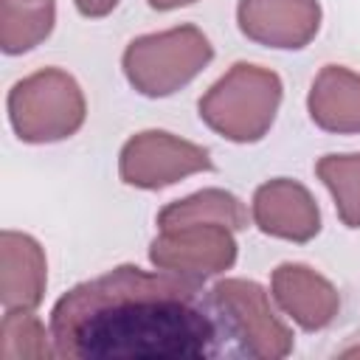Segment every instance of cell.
I'll use <instances>...</instances> for the list:
<instances>
[{"instance_id":"cell-7","label":"cell","mask_w":360,"mask_h":360,"mask_svg":"<svg viewBox=\"0 0 360 360\" xmlns=\"http://www.w3.org/2000/svg\"><path fill=\"white\" fill-rule=\"evenodd\" d=\"M149 262L160 270L205 281L233 267V228L222 222H180L160 228V233L149 245Z\"/></svg>"},{"instance_id":"cell-15","label":"cell","mask_w":360,"mask_h":360,"mask_svg":"<svg viewBox=\"0 0 360 360\" xmlns=\"http://www.w3.org/2000/svg\"><path fill=\"white\" fill-rule=\"evenodd\" d=\"M0 357L3 360H45L56 357L53 335L34 315V309H8L0 323Z\"/></svg>"},{"instance_id":"cell-18","label":"cell","mask_w":360,"mask_h":360,"mask_svg":"<svg viewBox=\"0 0 360 360\" xmlns=\"http://www.w3.org/2000/svg\"><path fill=\"white\" fill-rule=\"evenodd\" d=\"M155 11H172V8H180V6H191L197 0H146Z\"/></svg>"},{"instance_id":"cell-16","label":"cell","mask_w":360,"mask_h":360,"mask_svg":"<svg viewBox=\"0 0 360 360\" xmlns=\"http://www.w3.org/2000/svg\"><path fill=\"white\" fill-rule=\"evenodd\" d=\"M315 174L329 188L340 222L346 228H360V152L323 155L315 163Z\"/></svg>"},{"instance_id":"cell-6","label":"cell","mask_w":360,"mask_h":360,"mask_svg":"<svg viewBox=\"0 0 360 360\" xmlns=\"http://www.w3.org/2000/svg\"><path fill=\"white\" fill-rule=\"evenodd\" d=\"M214 160L205 146L177 138L166 129H143L132 135L118 155V174L127 186L158 191L197 172H211Z\"/></svg>"},{"instance_id":"cell-8","label":"cell","mask_w":360,"mask_h":360,"mask_svg":"<svg viewBox=\"0 0 360 360\" xmlns=\"http://www.w3.org/2000/svg\"><path fill=\"white\" fill-rule=\"evenodd\" d=\"M239 31L264 48L298 51L307 48L321 28L318 0H239Z\"/></svg>"},{"instance_id":"cell-3","label":"cell","mask_w":360,"mask_h":360,"mask_svg":"<svg viewBox=\"0 0 360 360\" xmlns=\"http://www.w3.org/2000/svg\"><path fill=\"white\" fill-rule=\"evenodd\" d=\"M211 59L214 45L197 25H174L135 37L121 56V68L132 90L146 98H166L194 82Z\"/></svg>"},{"instance_id":"cell-11","label":"cell","mask_w":360,"mask_h":360,"mask_svg":"<svg viewBox=\"0 0 360 360\" xmlns=\"http://www.w3.org/2000/svg\"><path fill=\"white\" fill-rule=\"evenodd\" d=\"M48 284L42 245L20 231L0 233V304L8 309H37Z\"/></svg>"},{"instance_id":"cell-17","label":"cell","mask_w":360,"mask_h":360,"mask_svg":"<svg viewBox=\"0 0 360 360\" xmlns=\"http://www.w3.org/2000/svg\"><path fill=\"white\" fill-rule=\"evenodd\" d=\"M73 3H76L79 14H82V17H90V20L107 17V14L118 6V0H73Z\"/></svg>"},{"instance_id":"cell-10","label":"cell","mask_w":360,"mask_h":360,"mask_svg":"<svg viewBox=\"0 0 360 360\" xmlns=\"http://www.w3.org/2000/svg\"><path fill=\"white\" fill-rule=\"evenodd\" d=\"M270 295L278 309L292 318L304 332L326 329L340 312V295L335 284L298 262H284L273 270Z\"/></svg>"},{"instance_id":"cell-4","label":"cell","mask_w":360,"mask_h":360,"mask_svg":"<svg viewBox=\"0 0 360 360\" xmlns=\"http://www.w3.org/2000/svg\"><path fill=\"white\" fill-rule=\"evenodd\" d=\"M11 129L22 143H56L76 135L87 118L79 82L62 68H42L20 79L6 98Z\"/></svg>"},{"instance_id":"cell-9","label":"cell","mask_w":360,"mask_h":360,"mask_svg":"<svg viewBox=\"0 0 360 360\" xmlns=\"http://www.w3.org/2000/svg\"><path fill=\"white\" fill-rule=\"evenodd\" d=\"M253 222L262 233L304 245L321 231V211L307 186L290 177H273L253 191Z\"/></svg>"},{"instance_id":"cell-5","label":"cell","mask_w":360,"mask_h":360,"mask_svg":"<svg viewBox=\"0 0 360 360\" xmlns=\"http://www.w3.org/2000/svg\"><path fill=\"white\" fill-rule=\"evenodd\" d=\"M211 295L228 323L233 354L281 360L292 352V332L273 312L270 295L262 284L250 278H222L211 287Z\"/></svg>"},{"instance_id":"cell-1","label":"cell","mask_w":360,"mask_h":360,"mask_svg":"<svg viewBox=\"0 0 360 360\" xmlns=\"http://www.w3.org/2000/svg\"><path fill=\"white\" fill-rule=\"evenodd\" d=\"M56 357L202 360L233 354L228 323L202 281L118 264L70 287L51 309Z\"/></svg>"},{"instance_id":"cell-14","label":"cell","mask_w":360,"mask_h":360,"mask_svg":"<svg viewBox=\"0 0 360 360\" xmlns=\"http://www.w3.org/2000/svg\"><path fill=\"white\" fill-rule=\"evenodd\" d=\"M158 228L180 225V222H222L233 231L248 228L245 202L225 188H202L183 200H174L158 211Z\"/></svg>"},{"instance_id":"cell-12","label":"cell","mask_w":360,"mask_h":360,"mask_svg":"<svg viewBox=\"0 0 360 360\" xmlns=\"http://www.w3.org/2000/svg\"><path fill=\"white\" fill-rule=\"evenodd\" d=\"M309 118L332 135L360 132V73L343 65H323L307 96Z\"/></svg>"},{"instance_id":"cell-2","label":"cell","mask_w":360,"mask_h":360,"mask_svg":"<svg viewBox=\"0 0 360 360\" xmlns=\"http://www.w3.org/2000/svg\"><path fill=\"white\" fill-rule=\"evenodd\" d=\"M284 84L276 70L236 62L200 98L197 110L208 129L233 143L262 141L278 112Z\"/></svg>"},{"instance_id":"cell-13","label":"cell","mask_w":360,"mask_h":360,"mask_svg":"<svg viewBox=\"0 0 360 360\" xmlns=\"http://www.w3.org/2000/svg\"><path fill=\"white\" fill-rule=\"evenodd\" d=\"M56 22V0H0V48L8 56L45 42Z\"/></svg>"}]
</instances>
